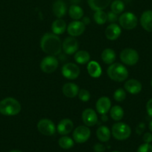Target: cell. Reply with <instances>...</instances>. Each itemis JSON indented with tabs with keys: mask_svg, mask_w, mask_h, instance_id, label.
<instances>
[{
	"mask_svg": "<svg viewBox=\"0 0 152 152\" xmlns=\"http://www.w3.org/2000/svg\"><path fill=\"white\" fill-rule=\"evenodd\" d=\"M78 42L77 39L73 37H69L64 39L62 43V49L65 53L68 55H72L75 53L78 50Z\"/></svg>",
	"mask_w": 152,
	"mask_h": 152,
	"instance_id": "cell-11",
	"label": "cell"
},
{
	"mask_svg": "<svg viewBox=\"0 0 152 152\" xmlns=\"http://www.w3.org/2000/svg\"><path fill=\"white\" fill-rule=\"evenodd\" d=\"M125 3L122 0H114L110 3V9L111 11L116 14H120L125 10Z\"/></svg>",
	"mask_w": 152,
	"mask_h": 152,
	"instance_id": "cell-30",
	"label": "cell"
},
{
	"mask_svg": "<svg viewBox=\"0 0 152 152\" xmlns=\"http://www.w3.org/2000/svg\"><path fill=\"white\" fill-rule=\"evenodd\" d=\"M116 55L111 48H106L101 53V59L107 65H111L116 60Z\"/></svg>",
	"mask_w": 152,
	"mask_h": 152,
	"instance_id": "cell-25",
	"label": "cell"
},
{
	"mask_svg": "<svg viewBox=\"0 0 152 152\" xmlns=\"http://www.w3.org/2000/svg\"><path fill=\"white\" fill-rule=\"evenodd\" d=\"M40 48L44 53L51 56H57L62 50V43L58 35L47 33L42 37Z\"/></svg>",
	"mask_w": 152,
	"mask_h": 152,
	"instance_id": "cell-1",
	"label": "cell"
},
{
	"mask_svg": "<svg viewBox=\"0 0 152 152\" xmlns=\"http://www.w3.org/2000/svg\"><path fill=\"white\" fill-rule=\"evenodd\" d=\"M120 26L125 30H133L137 27L138 19L136 15L131 12H125L119 18Z\"/></svg>",
	"mask_w": 152,
	"mask_h": 152,
	"instance_id": "cell-5",
	"label": "cell"
},
{
	"mask_svg": "<svg viewBox=\"0 0 152 152\" xmlns=\"http://www.w3.org/2000/svg\"><path fill=\"white\" fill-rule=\"evenodd\" d=\"M96 136L98 140L102 142H106L110 140V137H111V132L108 127L105 126H101L97 129Z\"/></svg>",
	"mask_w": 152,
	"mask_h": 152,
	"instance_id": "cell-23",
	"label": "cell"
},
{
	"mask_svg": "<svg viewBox=\"0 0 152 152\" xmlns=\"http://www.w3.org/2000/svg\"><path fill=\"white\" fill-rule=\"evenodd\" d=\"M124 88L127 92H128L131 94L134 95L138 94L141 92L142 86L139 80H135V79H131V80H128V81L125 82Z\"/></svg>",
	"mask_w": 152,
	"mask_h": 152,
	"instance_id": "cell-16",
	"label": "cell"
},
{
	"mask_svg": "<svg viewBox=\"0 0 152 152\" xmlns=\"http://www.w3.org/2000/svg\"><path fill=\"white\" fill-rule=\"evenodd\" d=\"M78 98L82 102H88L90 99V94L86 89H80L78 92Z\"/></svg>",
	"mask_w": 152,
	"mask_h": 152,
	"instance_id": "cell-33",
	"label": "cell"
},
{
	"mask_svg": "<svg viewBox=\"0 0 152 152\" xmlns=\"http://www.w3.org/2000/svg\"><path fill=\"white\" fill-rule=\"evenodd\" d=\"M142 140L145 143H151L152 142V133L151 132H147L145 133L142 137Z\"/></svg>",
	"mask_w": 152,
	"mask_h": 152,
	"instance_id": "cell-36",
	"label": "cell"
},
{
	"mask_svg": "<svg viewBox=\"0 0 152 152\" xmlns=\"http://www.w3.org/2000/svg\"><path fill=\"white\" fill-rule=\"evenodd\" d=\"M131 134V129L125 123H116L112 126V135L118 140H125Z\"/></svg>",
	"mask_w": 152,
	"mask_h": 152,
	"instance_id": "cell-4",
	"label": "cell"
},
{
	"mask_svg": "<svg viewBox=\"0 0 152 152\" xmlns=\"http://www.w3.org/2000/svg\"><path fill=\"white\" fill-rule=\"evenodd\" d=\"M110 115L115 121H119L124 117V110L119 105H113L110 110Z\"/></svg>",
	"mask_w": 152,
	"mask_h": 152,
	"instance_id": "cell-28",
	"label": "cell"
},
{
	"mask_svg": "<svg viewBox=\"0 0 152 152\" xmlns=\"http://www.w3.org/2000/svg\"><path fill=\"white\" fill-rule=\"evenodd\" d=\"M95 108L98 114L101 115L107 114V113L109 112L111 108V101L110 98L107 96H102L99 98L95 104Z\"/></svg>",
	"mask_w": 152,
	"mask_h": 152,
	"instance_id": "cell-14",
	"label": "cell"
},
{
	"mask_svg": "<svg viewBox=\"0 0 152 152\" xmlns=\"http://www.w3.org/2000/svg\"><path fill=\"white\" fill-rule=\"evenodd\" d=\"M146 111L149 117H152V98L149 99L146 103Z\"/></svg>",
	"mask_w": 152,
	"mask_h": 152,
	"instance_id": "cell-39",
	"label": "cell"
},
{
	"mask_svg": "<svg viewBox=\"0 0 152 152\" xmlns=\"http://www.w3.org/2000/svg\"><path fill=\"white\" fill-rule=\"evenodd\" d=\"M62 74L67 80H74L80 75V68L76 64L69 62L62 67Z\"/></svg>",
	"mask_w": 152,
	"mask_h": 152,
	"instance_id": "cell-10",
	"label": "cell"
},
{
	"mask_svg": "<svg viewBox=\"0 0 152 152\" xmlns=\"http://www.w3.org/2000/svg\"><path fill=\"white\" fill-rule=\"evenodd\" d=\"M74 128V123L70 119H63L60 121L57 126V131L61 135H67L72 131Z\"/></svg>",
	"mask_w": 152,
	"mask_h": 152,
	"instance_id": "cell-17",
	"label": "cell"
},
{
	"mask_svg": "<svg viewBox=\"0 0 152 152\" xmlns=\"http://www.w3.org/2000/svg\"><path fill=\"white\" fill-rule=\"evenodd\" d=\"M112 0H87L89 7L92 10H103L108 7Z\"/></svg>",
	"mask_w": 152,
	"mask_h": 152,
	"instance_id": "cell-22",
	"label": "cell"
},
{
	"mask_svg": "<svg viewBox=\"0 0 152 152\" xmlns=\"http://www.w3.org/2000/svg\"><path fill=\"white\" fill-rule=\"evenodd\" d=\"M67 7L63 0H55L52 4V12L58 19H61L66 15Z\"/></svg>",
	"mask_w": 152,
	"mask_h": 152,
	"instance_id": "cell-18",
	"label": "cell"
},
{
	"mask_svg": "<svg viewBox=\"0 0 152 152\" xmlns=\"http://www.w3.org/2000/svg\"><path fill=\"white\" fill-rule=\"evenodd\" d=\"M81 22H83L85 25H89V23H90V19H89V17H86V16H85V17L82 18Z\"/></svg>",
	"mask_w": 152,
	"mask_h": 152,
	"instance_id": "cell-40",
	"label": "cell"
},
{
	"mask_svg": "<svg viewBox=\"0 0 152 152\" xmlns=\"http://www.w3.org/2000/svg\"><path fill=\"white\" fill-rule=\"evenodd\" d=\"M113 98L116 102H122L126 98V92L123 88H118L113 94Z\"/></svg>",
	"mask_w": 152,
	"mask_h": 152,
	"instance_id": "cell-32",
	"label": "cell"
},
{
	"mask_svg": "<svg viewBox=\"0 0 152 152\" xmlns=\"http://www.w3.org/2000/svg\"><path fill=\"white\" fill-rule=\"evenodd\" d=\"M139 56L138 52L133 48H125L120 53V59L125 65L133 66L138 62Z\"/></svg>",
	"mask_w": 152,
	"mask_h": 152,
	"instance_id": "cell-6",
	"label": "cell"
},
{
	"mask_svg": "<svg viewBox=\"0 0 152 152\" xmlns=\"http://www.w3.org/2000/svg\"><path fill=\"white\" fill-rule=\"evenodd\" d=\"M102 117H101V119H102V120L104 122H105V121H107V120H108V119H107V115H106V114H102Z\"/></svg>",
	"mask_w": 152,
	"mask_h": 152,
	"instance_id": "cell-41",
	"label": "cell"
},
{
	"mask_svg": "<svg viewBox=\"0 0 152 152\" xmlns=\"http://www.w3.org/2000/svg\"><path fill=\"white\" fill-rule=\"evenodd\" d=\"M75 60L80 65H84L89 62L90 59V55L86 50H78L75 53Z\"/></svg>",
	"mask_w": 152,
	"mask_h": 152,
	"instance_id": "cell-27",
	"label": "cell"
},
{
	"mask_svg": "<svg viewBox=\"0 0 152 152\" xmlns=\"http://www.w3.org/2000/svg\"><path fill=\"white\" fill-rule=\"evenodd\" d=\"M87 72L92 78H98L101 77L102 70L98 62L95 61H90L87 64Z\"/></svg>",
	"mask_w": 152,
	"mask_h": 152,
	"instance_id": "cell-21",
	"label": "cell"
},
{
	"mask_svg": "<svg viewBox=\"0 0 152 152\" xmlns=\"http://www.w3.org/2000/svg\"><path fill=\"white\" fill-rule=\"evenodd\" d=\"M62 91L64 96L68 98H74L78 94L79 88L75 83H67L63 85Z\"/></svg>",
	"mask_w": 152,
	"mask_h": 152,
	"instance_id": "cell-20",
	"label": "cell"
},
{
	"mask_svg": "<svg viewBox=\"0 0 152 152\" xmlns=\"http://www.w3.org/2000/svg\"><path fill=\"white\" fill-rule=\"evenodd\" d=\"M137 152H152V145H151V143L145 142L139 147Z\"/></svg>",
	"mask_w": 152,
	"mask_h": 152,
	"instance_id": "cell-34",
	"label": "cell"
},
{
	"mask_svg": "<svg viewBox=\"0 0 152 152\" xmlns=\"http://www.w3.org/2000/svg\"><path fill=\"white\" fill-rule=\"evenodd\" d=\"M148 128H149V130H150V132L152 133V120L150 122V123H149Z\"/></svg>",
	"mask_w": 152,
	"mask_h": 152,
	"instance_id": "cell-42",
	"label": "cell"
},
{
	"mask_svg": "<svg viewBox=\"0 0 152 152\" xmlns=\"http://www.w3.org/2000/svg\"><path fill=\"white\" fill-rule=\"evenodd\" d=\"M81 118L85 126L88 127L94 126L98 123V116L95 111L92 108H86L82 112Z\"/></svg>",
	"mask_w": 152,
	"mask_h": 152,
	"instance_id": "cell-13",
	"label": "cell"
},
{
	"mask_svg": "<svg viewBox=\"0 0 152 152\" xmlns=\"http://www.w3.org/2000/svg\"><path fill=\"white\" fill-rule=\"evenodd\" d=\"M58 67V60L55 56H46L42 59L40 62V68L42 71L46 74H51L57 70Z\"/></svg>",
	"mask_w": 152,
	"mask_h": 152,
	"instance_id": "cell-8",
	"label": "cell"
},
{
	"mask_svg": "<svg viewBox=\"0 0 152 152\" xmlns=\"http://www.w3.org/2000/svg\"><path fill=\"white\" fill-rule=\"evenodd\" d=\"M151 87H152V79H151Z\"/></svg>",
	"mask_w": 152,
	"mask_h": 152,
	"instance_id": "cell-44",
	"label": "cell"
},
{
	"mask_svg": "<svg viewBox=\"0 0 152 152\" xmlns=\"http://www.w3.org/2000/svg\"><path fill=\"white\" fill-rule=\"evenodd\" d=\"M122 34L121 27L116 23H111L107 27L105 30V37L107 39L114 41L120 37Z\"/></svg>",
	"mask_w": 152,
	"mask_h": 152,
	"instance_id": "cell-15",
	"label": "cell"
},
{
	"mask_svg": "<svg viewBox=\"0 0 152 152\" xmlns=\"http://www.w3.org/2000/svg\"><path fill=\"white\" fill-rule=\"evenodd\" d=\"M140 25L145 31L152 32V10H148L142 13Z\"/></svg>",
	"mask_w": 152,
	"mask_h": 152,
	"instance_id": "cell-19",
	"label": "cell"
},
{
	"mask_svg": "<svg viewBox=\"0 0 152 152\" xmlns=\"http://www.w3.org/2000/svg\"><path fill=\"white\" fill-rule=\"evenodd\" d=\"M21 111L19 101L13 97H7L0 102V113L5 116H15Z\"/></svg>",
	"mask_w": 152,
	"mask_h": 152,
	"instance_id": "cell-2",
	"label": "cell"
},
{
	"mask_svg": "<svg viewBox=\"0 0 152 152\" xmlns=\"http://www.w3.org/2000/svg\"><path fill=\"white\" fill-rule=\"evenodd\" d=\"M93 150L95 152H104L105 146L101 143H96L93 146Z\"/></svg>",
	"mask_w": 152,
	"mask_h": 152,
	"instance_id": "cell-38",
	"label": "cell"
},
{
	"mask_svg": "<svg viewBox=\"0 0 152 152\" xmlns=\"http://www.w3.org/2000/svg\"><path fill=\"white\" fill-rule=\"evenodd\" d=\"M91 135L90 129L86 126H77L73 132V140L77 143H83L89 139Z\"/></svg>",
	"mask_w": 152,
	"mask_h": 152,
	"instance_id": "cell-7",
	"label": "cell"
},
{
	"mask_svg": "<svg viewBox=\"0 0 152 152\" xmlns=\"http://www.w3.org/2000/svg\"><path fill=\"white\" fill-rule=\"evenodd\" d=\"M66 22L62 19H57L53 22L52 25V31L53 34L56 35H61L65 32L66 29Z\"/></svg>",
	"mask_w": 152,
	"mask_h": 152,
	"instance_id": "cell-24",
	"label": "cell"
},
{
	"mask_svg": "<svg viewBox=\"0 0 152 152\" xmlns=\"http://www.w3.org/2000/svg\"><path fill=\"white\" fill-rule=\"evenodd\" d=\"M85 26L86 25L79 20H75L70 22L67 26V32L71 37H76L82 35L85 31Z\"/></svg>",
	"mask_w": 152,
	"mask_h": 152,
	"instance_id": "cell-12",
	"label": "cell"
},
{
	"mask_svg": "<svg viewBox=\"0 0 152 152\" xmlns=\"http://www.w3.org/2000/svg\"><path fill=\"white\" fill-rule=\"evenodd\" d=\"M69 15L74 20H79L83 18V10L77 4H72L69 8Z\"/></svg>",
	"mask_w": 152,
	"mask_h": 152,
	"instance_id": "cell-26",
	"label": "cell"
},
{
	"mask_svg": "<svg viewBox=\"0 0 152 152\" xmlns=\"http://www.w3.org/2000/svg\"><path fill=\"white\" fill-rule=\"evenodd\" d=\"M93 19L95 23L102 25L107 21V15L104 10H97L93 14Z\"/></svg>",
	"mask_w": 152,
	"mask_h": 152,
	"instance_id": "cell-31",
	"label": "cell"
},
{
	"mask_svg": "<svg viewBox=\"0 0 152 152\" xmlns=\"http://www.w3.org/2000/svg\"><path fill=\"white\" fill-rule=\"evenodd\" d=\"M107 73L110 80L119 83L126 80L129 74L126 67L120 63H113L110 65Z\"/></svg>",
	"mask_w": 152,
	"mask_h": 152,
	"instance_id": "cell-3",
	"label": "cell"
},
{
	"mask_svg": "<svg viewBox=\"0 0 152 152\" xmlns=\"http://www.w3.org/2000/svg\"><path fill=\"white\" fill-rule=\"evenodd\" d=\"M145 125L143 123H139L137 126V129H136V132L138 135H141L143 133V132L145 131Z\"/></svg>",
	"mask_w": 152,
	"mask_h": 152,
	"instance_id": "cell-37",
	"label": "cell"
},
{
	"mask_svg": "<svg viewBox=\"0 0 152 152\" xmlns=\"http://www.w3.org/2000/svg\"><path fill=\"white\" fill-rule=\"evenodd\" d=\"M39 132L45 136H52L56 132V127L52 120L49 119H42L37 123Z\"/></svg>",
	"mask_w": 152,
	"mask_h": 152,
	"instance_id": "cell-9",
	"label": "cell"
},
{
	"mask_svg": "<svg viewBox=\"0 0 152 152\" xmlns=\"http://www.w3.org/2000/svg\"><path fill=\"white\" fill-rule=\"evenodd\" d=\"M107 21H109V22H111V23H114V22H116V21L118 20V15L116 14L115 13H113V12H109V13H107Z\"/></svg>",
	"mask_w": 152,
	"mask_h": 152,
	"instance_id": "cell-35",
	"label": "cell"
},
{
	"mask_svg": "<svg viewBox=\"0 0 152 152\" xmlns=\"http://www.w3.org/2000/svg\"><path fill=\"white\" fill-rule=\"evenodd\" d=\"M58 144L60 147L63 149H70L74 146V140L72 139L69 137H67L66 135H63L58 140Z\"/></svg>",
	"mask_w": 152,
	"mask_h": 152,
	"instance_id": "cell-29",
	"label": "cell"
},
{
	"mask_svg": "<svg viewBox=\"0 0 152 152\" xmlns=\"http://www.w3.org/2000/svg\"><path fill=\"white\" fill-rule=\"evenodd\" d=\"M10 152H22V151H19V150H12V151H10Z\"/></svg>",
	"mask_w": 152,
	"mask_h": 152,
	"instance_id": "cell-43",
	"label": "cell"
},
{
	"mask_svg": "<svg viewBox=\"0 0 152 152\" xmlns=\"http://www.w3.org/2000/svg\"><path fill=\"white\" fill-rule=\"evenodd\" d=\"M112 152H120V151H112Z\"/></svg>",
	"mask_w": 152,
	"mask_h": 152,
	"instance_id": "cell-45",
	"label": "cell"
}]
</instances>
